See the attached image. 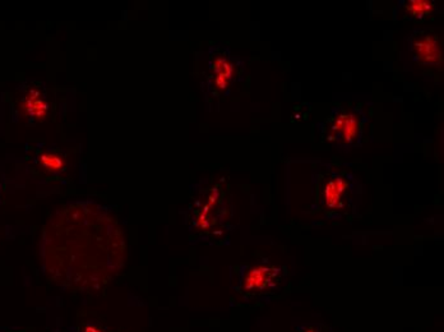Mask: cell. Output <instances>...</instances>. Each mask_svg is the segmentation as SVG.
I'll list each match as a JSON object with an SVG mask.
<instances>
[{"label":"cell","instance_id":"cell-1","mask_svg":"<svg viewBox=\"0 0 444 332\" xmlns=\"http://www.w3.org/2000/svg\"><path fill=\"white\" fill-rule=\"evenodd\" d=\"M412 49L419 61L423 64L436 65L442 61V46L436 35H432L429 32L420 34L412 44Z\"/></svg>","mask_w":444,"mask_h":332},{"label":"cell","instance_id":"cell-2","mask_svg":"<svg viewBox=\"0 0 444 332\" xmlns=\"http://www.w3.org/2000/svg\"><path fill=\"white\" fill-rule=\"evenodd\" d=\"M19 107L25 116L31 121H44L45 116L49 112V104L45 100V97L41 95L40 91L37 90H28L26 95L22 97Z\"/></svg>","mask_w":444,"mask_h":332},{"label":"cell","instance_id":"cell-3","mask_svg":"<svg viewBox=\"0 0 444 332\" xmlns=\"http://www.w3.org/2000/svg\"><path fill=\"white\" fill-rule=\"evenodd\" d=\"M276 270L270 267H257L248 272L244 279V290L248 291H263L273 285L276 278Z\"/></svg>","mask_w":444,"mask_h":332},{"label":"cell","instance_id":"cell-4","mask_svg":"<svg viewBox=\"0 0 444 332\" xmlns=\"http://www.w3.org/2000/svg\"><path fill=\"white\" fill-rule=\"evenodd\" d=\"M346 188H348V183L342 178H335V179L328 180L323 189V198H324L326 205L330 209L339 207L341 201H342V197L346 192Z\"/></svg>","mask_w":444,"mask_h":332},{"label":"cell","instance_id":"cell-5","mask_svg":"<svg viewBox=\"0 0 444 332\" xmlns=\"http://www.w3.org/2000/svg\"><path fill=\"white\" fill-rule=\"evenodd\" d=\"M332 131L336 132L342 140L351 142L357 136V122L355 116L348 114H341L332 125Z\"/></svg>","mask_w":444,"mask_h":332},{"label":"cell","instance_id":"cell-6","mask_svg":"<svg viewBox=\"0 0 444 332\" xmlns=\"http://www.w3.org/2000/svg\"><path fill=\"white\" fill-rule=\"evenodd\" d=\"M213 72L216 74V86L225 88L233 74V65L226 59H218L213 64Z\"/></svg>","mask_w":444,"mask_h":332},{"label":"cell","instance_id":"cell-7","mask_svg":"<svg viewBox=\"0 0 444 332\" xmlns=\"http://www.w3.org/2000/svg\"><path fill=\"white\" fill-rule=\"evenodd\" d=\"M40 165L47 173H59L64 169V158L54 152H45L39 158Z\"/></svg>","mask_w":444,"mask_h":332},{"label":"cell","instance_id":"cell-8","mask_svg":"<svg viewBox=\"0 0 444 332\" xmlns=\"http://www.w3.org/2000/svg\"><path fill=\"white\" fill-rule=\"evenodd\" d=\"M406 8L415 17H425L432 13L434 6L432 1H424V0L418 1L416 0V1H410L409 4L406 6Z\"/></svg>","mask_w":444,"mask_h":332},{"label":"cell","instance_id":"cell-9","mask_svg":"<svg viewBox=\"0 0 444 332\" xmlns=\"http://www.w3.org/2000/svg\"><path fill=\"white\" fill-rule=\"evenodd\" d=\"M81 332H106L104 329H101L100 326L94 324H88L82 329Z\"/></svg>","mask_w":444,"mask_h":332},{"label":"cell","instance_id":"cell-10","mask_svg":"<svg viewBox=\"0 0 444 332\" xmlns=\"http://www.w3.org/2000/svg\"><path fill=\"white\" fill-rule=\"evenodd\" d=\"M304 332H319L317 327H306Z\"/></svg>","mask_w":444,"mask_h":332}]
</instances>
